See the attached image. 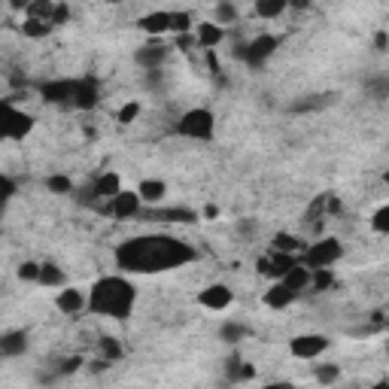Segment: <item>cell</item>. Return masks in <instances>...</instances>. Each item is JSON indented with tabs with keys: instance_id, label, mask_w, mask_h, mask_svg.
Wrapping results in <instances>:
<instances>
[{
	"instance_id": "33",
	"label": "cell",
	"mask_w": 389,
	"mask_h": 389,
	"mask_svg": "<svg viewBox=\"0 0 389 389\" xmlns=\"http://www.w3.org/2000/svg\"><path fill=\"white\" fill-rule=\"evenodd\" d=\"M12 195H16V182H12L10 176H3V174H0V216H3L6 204L12 201Z\"/></svg>"
},
{
	"instance_id": "14",
	"label": "cell",
	"mask_w": 389,
	"mask_h": 389,
	"mask_svg": "<svg viewBox=\"0 0 389 389\" xmlns=\"http://www.w3.org/2000/svg\"><path fill=\"white\" fill-rule=\"evenodd\" d=\"M295 298H298V292H295V289H289L283 280H280V283H274V286L265 292V304H268V307H274V310L289 307V304H292Z\"/></svg>"
},
{
	"instance_id": "20",
	"label": "cell",
	"mask_w": 389,
	"mask_h": 389,
	"mask_svg": "<svg viewBox=\"0 0 389 389\" xmlns=\"http://www.w3.org/2000/svg\"><path fill=\"white\" fill-rule=\"evenodd\" d=\"M283 283H286L289 289H295V292H301V289L310 286V268H304L298 261L295 268H289V271L283 274Z\"/></svg>"
},
{
	"instance_id": "44",
	"label": "cell",
	"mask_w": 389,
	"mask_h": 389,
	"mask_svg": "<svg viewBox=\"0 0 389 389\" xmlns=\"http://www.w3.org/2000/svg\"><path fill=\"white\" fill-rule=\"evenodd\" d=\"M322 204H325V210H329L331 216H338V213H341V210H344V204L338 201L335 195H325V201H322Z\"/></svg>"
},
{
	"instance_id": "37",
	"label": "cell",
	"mask_w": 389,
	"mask_h": 389,
	"mask_svg": "<svg viewBox=\"0 0 389 389\" xmlns=\"http://www.w3.org/2000/svg\"><path fill=\"white\" fill-rule=\"evenodd\" d=\"M67 19H70V6H67V3H58V0H55V10H52V19H49V25L58 27V25H64Z\"/></svg>"
},
{
	"instance_id": "23",
	"label": "cell",
	"mask_w": 389,
	"mask_h": 389,
	"mask_svg": "<svg viewBox=\"0 0 389 389\" xmlns=\"http://www.w3.org/2000/svg\"><path fill=\"white\" fill-rule=\"evenodd\" d=\"M286 12V0H256V16L259 19H277Z\"/></svg>"
},
{
	"instance_id": "9",
	"label": "cell",
	"mask_w": 389,
	"mask_h": 389,
	"mask_svg": "<svg viewBox=\"0 0 389 389\" xmlns=\"http://www.w3.org/2000/svg\"><path fill=\"white\" fill-rule=\"evenodd\" d=\"M73 89L76 80H52L40 86V95H43L46 104H61V107H70L73 104Z\"/></svg>"
},
{
	"instance_id": "6",
	"label": "cell",
	"mask_w": 389,
	"mask_h": 389,
	"mask_svg": "<svg viewBox=\"0 0 389 389\" xmlns=\"http://www.w3.org/2000/svg\"><path fill=\"white\" fill-rule=\"evenodd\" d=\"M277 46H280V40H277V37H271V34H261V37H256L252 43L237 46V49H235V55H237V58H244L250 67H261L274 52H277Z\"/></svg>"
},
{
	"instance_id": "16",
	"label": "cell",
	"mask_w": 389,
	"mask_h": 389,
	"mask_svg": "<svg viewBox=\"0 0 389 389\" xmlns=\"http://www.w3.org/2000/svg\"><path fill=\"white\" fill-rule=\"evenodd\" d=\"M122 189V180H119V174H113V171H107V174H101L95 182H91V192H95V201H101V198H110Z\"/></svg>"
},
{
	"instance_id": "1",
	"label": "cell",
	"mask_w": 389,
	"mask_h": 389,
	"mask_svg": "<svg viewBox=\"0 0 389 389\" xmlns=\"http://www.w3.org/2000/svg\"><path fill=\"white\" fill-rule=\"evenodd\" d=\"M198 252L186 240L171 237V235H146V237H131L116 250V265L125 274H161V271H176V268L195 261Z\"/></svg>"
},
{
	"instance_id": "21",
	"label": "cell",
	"mask_w": 389,
	"mask_h": 389,
	"mask_svg": "<svg viewBox=\"0 0 389 389\" xmlns=\"http://www.w3.org/2000/svg\"><path fill=\"white\" fill-rule=\"evenodd\" d=\"M86 307V298H82V292H76V289H64V292L58 295V310L67 316L80 314V310Z\"/></svg>"
},
{
	"instance_id": "38",
	"label": "cell",
	"mask_w": 389,
	"mask_h": 389,
	"mask_svg": "<svg viewBox=\"0 0 389 389\" xmlns=\"http://www.w3.org/2000/svg\"><path fill=\"white\" fill-rule=\"evenodd\" d=\"M371 225H374V231H380V235H386V231H389V207H380L377 213H374Z\"/></svg>"
},
{
	"instance_id": "48",
	"label": "cell",
	"mask_w": 389,
	"mask_h": 389,
	"mask_svg": "<svg viewBox=\"0 0 389 389\" xmlns=\"http://www.w3.org/2000/svg\"><path fill=\"white\" fill-rule=\"evenodd\" d=\"M286 6H292V10H310V0H286Z\"/></svg>"
},
{
	"instance_id": "8",
	"label": "cell",
	"mask_w": 389,
	"mask_h": 389,
	"mask_svg": "<svg viewBox=\"0 0 389 389\" xmlns=\"http://www.w3.org/2000/svg\"><path fill=\"white\" fill-rule=\"evenodd\" d=\"M289 350H292L295 359H316L320 353L329 350V338L325 335H298L289 341Z\"/></svg>"
},
{
	"instance_id": "12",
	"label": "cell",
	"mask_w": 389,
	"mask_h": 389,
	"mask_svg": "<svg viewBox=\"0 0 389 389\" xmlns=\"http://www.w3.org/2000/svg\"><path fill=\"white\" fill-rule=\"evenodd\" d=\"M167 55H171V49L167 46L150 43V46H140L137 52H134V61H137L140 67H146V70H158L167 61Z\"/></svg>"
},
{
	"instance_id": "34",
	"label": "cell",
	"mask_w": 389,
	"mask_h": 389,
	"mask_svg": "<svg viewBox=\"0 0 389 389\" xmlns=\"http://www.w3.org/2000/svg\"><path fill=\"white\" fill-rule=\"evenodd\" d=\"M192 16L189 12H171V34H189Z\"/></svg>"
},
{
	"instance_id": "50",
	"label": "cell",
	"mask_w": 389,
	"mask_h": 389,
	"mask_svg": "<svg viewBox=\"0 0 389 389\" xmlns=\"http://www.w3.org/2000/svg\"><path fill=\"white\" fill-rule=\"evenodd\" d=\"M374 43H377V49H380V52H384V49H386V34H384V31H380V34H377V37H374Z\"/></svg>"
},
{
	"instance_id": "45",
	"label": "cell",
	"mask_w": 389,
	"mask_h": 389,
	"mask_svg": "<svg viewBox=\"0 0 389 389\" xmlns=\"http://www.w3.org/2000/svg\"><path fill=\"white\" fill-rule=\"evenodd\" d=\"M146 89H158L161 86V67L158 70H146Z\"/></svg>"
},
{
	"instance_id": "7",
	"label": "cell",
	"mask_w": 389,
	"mask_h": 389,
	"mask_svg": "<svg viewBox=\"0 0 389 389\" xmlns=\"http://www.w3.org/2000/svg\"><path fill=\"white\" fill-rule=\"evenodd\" d=\"M97 104H101V86H97L95 76H82V80H76L73 104H70V107H76V110H95Z\"/></svg>"
},
{
	"instance_id": "39",
	"label": "cell",
	"mask_w": 389,
	"mask_h": 389,
	"mask_svg": "<svg viewBox=\"0 0 389 389\" xmlns=\"http://www.w3.org/2000/svg\"><path fill=\"white\" fill-rule=\"evenodd\" d=\"M137 116H140V104H134V101L125 104V107L119 110V122H122V125H131Z\"/></svg>"
},
{
	"instance_id": "52",
	"label": "cell",
	"mask_w": 389,
	"mask_h": 389,
	"mask_svg": "<svg viewBox=\"0 0 389 389\" xmlns=\"http://www.w3.org/2000/svg\"><path fill=\"white\" fill-rule=\"evenodd\" d=\"M107 3H116V0H107Z\"/></svg>"
},
{
	"instance_id": "31",
	"label": "cell",
	"mask_w": 389,
	"mask_h": 389,
	"mask_svg": "<svg viewBox=\"0 0 389 389\" xmlns=\"http://www.w3.org/2000/svg\"><path fill=\"white\" fill-rule=\"evenodd\" d=\"M331 283H335V277H331L329 268H314V274H310V286H314L316 292H325Z\"/></svg>"
},
{
	"instance_id": "49",
	"label": "cell",
	"mask_w": 389,
	"mask_h": 389,
	"mask_svg": "<svg viewBox=\"0 0 389 389\" xmlns=\"http://www.w3.org/2000/svg\"><path fill=\"white\" fill-rule=\"evenodd\" d=\"M10 6H12V10H27V6H31V0H10Z\"/></svg>"
},
{
	"instance_id": "18",
	"label": "cell",
	"mask_w": 389,
	"mask_h": 389,
	"mask_svg": "<svg viewBox=\"0 0 389 389\" xmlns=\"http://www.w3.org/2000/svg\"><path fill=\"white\" fill-rule=\"evenodd\" d=\"M27 350V331H6L0 335V356H22Z\"/></svg>"
},
{
	"instance_id": "17",
	"label": "cell",
	"mask_w": 389,
	"mask_h": 389,
	"mask_svg": "<svg viewBox=\"0 0 389 389\" xmlns=\"http://www.w3.org/2000/svg\"><path fill=\"white\" fill-rule=\"evenodd\" d=\"M222 37H225V31H222V25H213V22H201L195 27V40H198V46L201 49H213L222 43Z\"/></svg>"
},
{
	"instance_id": "26",
	"label": "cell",
	"mask_w": 389,
	"mask_h": 389,
	"mask_svg": "<svg viewBox=\"0 0 389 389\" xmlns=\"http://www.w3.org/2000/svg\"><path fill=\"white\" fill-rule=\"evenodd\" d=\"M271 265H274V277H283L289 268L298 265V256H295V252H274V256H271Z\"/></svg>"
},
{
	"instance_id": "43",
	"label": "cell",
	"mask_w": 389,
	"mask_h": 389,
	"mask_svg": "<svg viewBox=\"0 0 389 389\" xmlns=\"http://www.w3.org/2000/svg\"><path fill=\"white\" fill-rule=\"evenodd\" d=\"M256 271L261 274V277H274V265H271V256H261L256 261Z\"/></svg>"
},
{
	"instance_id": "22",
	"label": "cell",
	"mask_w": 389,
	"mask_h": 389,
	"mask_svg": "<svg viewBox=\"0 0 389 389\" xmlns=\"http://www.w3.org/2000/svg\"><path fill=\"white\" fill-rule=\"evenodd\" d=\"M165 182L161 180H143L140 182V189H137V195H140V201H146V204H158L161 198H165Z\"/></svg>"
},
{
	"instance_id": "10",
	"label": "cell",
	"mask_w": 389,
	"mask_h": 389,
	"mask_svg": "<svg viewBox=\"0 0 389 389\" xmlns=\"http://www.w3.org/2000/svg\"><path fill=\"white\" fill-rule=\"evenodd\" d=\"M140 204H143V201H140L137 192H125V189H119V192L110 198V216L131 219V216L140 213Z\"/></svg>"
},
{
	"instance_id": "19",
	"label": "cell",
	"mask_w": 389,
	"mask_h": 389,
	"mask_svg": "<svg viewBox=\"0 0 389 389\" xmlns=\"http://www.w3.org/2000/svg\"><path fill=\"white\" fill-rule=\"evenodd\" d=\"M225 374H228L231 384H240V380H252V377H256V368H252L250 362H244L240 356H231L228 365H225Z\"/></svg>"
},
{
	"instance_id": "25",
	"label": "cell",
	"mask_w": 389,
	"mask_h": 389,
	"mask_svg": "<svg viewBox=\"0 0 389 389\" xmlns=\"http://www.w3.org/2000/svg\"><path fill=\"white\" fill-rule=\"evenodd\" d=\"M64 271H61L58 265H40V277L37 283H43V286H64Z\"/></svg>"
},
{
	"instance_id": "51",
	"label": "cell",
	"mask_w": 389,
	"mask_h": 389,
	"mask_svg": "<svg viewBox=\"0 0 389 389\" xmlns=\"http://www.w3.org/2000/svg\"><path fill=\"white\" fill-rule=\"evenodd\" d=\"M216 213H219V210H216V207H213V204H210V207H207V210H204V216H207V219H213V216H216Z\"/></svg>"
},
{
	"instance_id": "13",
	"label": "cell",
	"mask_w": 389,
	"mask_h": 389,
	"mask_svg": "<svg viewBox=\"0 0 389 389\" xmlns=\"http://www.w3.org/2000/svg\"><path fill=\"white\" fill-rule=\"evenodd\" d=\"M143 219H152V222H195L198 213L189 207H167V210H143Z\"/></svg>"
},
{
	"instance_id": "2",
	"label": "cell",
	"mask_w": 389,
	"mask_h": 389,
	"mask_svg": "<svg viewBox=\"0 0 389 389\" xmlns=\"http://www.w3.org/2000/svg\"><path fill=\"white\" fill-rule=\"evenodd\" d=\"M134 301H137V289L122 274L101 277L89 292V310L91 314L110 316V320H128L134 310Z\"/></svg>"
},
{
	"instance_id": "3",
	"label": "cell",
	"mask_w": 389,
	"mask_h": 389,
	"mask_svg": "<svg viewBox=\"0 0 389 389\" xmlns=\"http://www.w3.org/2000/svg\"><path fill=\"white\" fill-rule=\"evenodd\" d=\"M216 131V119L210 110L204 107H195V110H186L176 122V134L180 137H189V140H210Z\"/></svg>"
},
{
	"instance_id": "42",
	"label": "cell",
	"mask_w": 389,
	"mask_h": 389,
	"mask_svg": "<svg viewBox=\"0 0 389 389\" xmlns=\"http://www.w3.org/2000/svg\"><path fill=\"white\" fill-rule=\"evenodd\" d=\"M80 365H82V356H70L58 365V374L61 377H64V374H73V371H80Z\"/></svg>"
},
{
	"instance_id": "5",
	"label": "cell",
	"mask_w": 389,
	"mask_h": 389,
	"mask_svg": "<svg viewBox=\"0 0 389 389\" xmlns=\"http://www.w3.org/2000/svg\"><path fill=\"white\" fill-rule=\"evenodd\" d=\"M341 240H335V237H322V240H316V244H310L307 250H304V256H301V265L304 268H329V265H335L338 259H341Z\"/></svg>"
},
{
	"instance_id": "46",
	"label": "cell",
	"mask_w": 389,
	"mask_h": 389,
	"mask_svg": "<svg viewBox=\"0 0 389 389\" xmlns=\"http://www.w3.org/2000/svg\"><path fill=\"white\" fill-rule=\"evenodd\" d=\"M198 43V40L192 37V34H180V37H176V46H180V49H189V46H195Z\"/></svg>"
},
{
	"instance_id": "36",
	"label": "cell",
	"mask_w": 389,
	"mask_h": 389,
	"mask_svg": "<svg viewBox=\"0 0 389 389\" xmlns=\"http://www.w3.org/2000/svg\"><path fill=\"white\" fill-rule=\"evenodd\" d=\"M101 350H104V359H110V362L122 359V344H119L116 338H104V341H101Z\"/></svg>"
},
{
	"instance_id": "40",
	"label": "cell",
	"mask_w": 389,
	"mask_h": 389,
	"mask_svg": "<svg viewBox=\"0 0 389 389\" xmlns=\"http://www.w3.org/2000/svg\"><path fill=\"white\" fill-rule=\"evenodd\" d=\"M40 277V265L37 261H25L22 268H19V280H37Z\"/></svg>"
},
{
	"instance_id": "15",
	"label": "cell",
	"mask_w": 389,
	"mask_h": 389,
	"mask_svg": "<svg viewBox=\"0 0 389 389\" xmlns=\"http://www.w3.org/2000/svg\"><path fill=\"white\" fill-rule=\"evenodd\" d=\"M140 31H146V34H152V37H158V34H171V12H150V16H143L137 22Z\"/></svg>"
},
{
	"instance_id": "4",
	"label": "cell",
	"mask_w": 389,
	"mask_h": 389,
	"mask_svg": "<svg viewBox=\"0 0 389 389\" xmlns=\"http://www.w3.org/2000/svg\"><path fill=\"white\" fill-rule=\"evenodd\" d=\"M34 128V116L16 110L10 101H0V140H22Z\"/></svg>"
},
{
	"instance_id": "28",
	"label": "cell",
	"mask_w": 389,
	"mask_h": 389,
	"mask_svg": "<svg viewBox=\"0 0 389 389\" xmlns=\"http://www.w3.org/2000/svg\"><path fill=\"white\" fill-rule=\"evenodd\" d=\"M46 186H49V192H55V195H70L73 192V180L64 174H52L46 180Z\"/></svg>"
},
{
	"instance_id": "27",
	"label": "cell",
	"mask_w": 389,
	"mask_h": 389,
	"mask_svg": "<svg viewBox=\"0 0 389 389\" xmlns=\"http://www.w3.org/2000/svg\"><path fill=\"white\" fill-rule=\"evenodd\" d=\"M52 10H55V0H31V6L25 12H27V19H43V22H49Z\"/></svg>"
},
{
	"instance_id": "30",
	"label": "cell",
	"mask_w": 389,
	"mask_h": 389,
	"mask_svg": "<svg viewBox=\"0 0 389 389\" xmlns=\"http://www.w3.org/2000/svg\"><path fill=\"white\" fill-rule=\"evenodd\" d=\"M274 250L277 252H298L301 250V240L286 235V231H280V235H274Z\"/></svg>"
},
{
	"instance_id": "32",
	"label": "cell",
	"mask_w": 389,
	"mask_h": 389,
	"mask_svg": "<svg viewBox=\"0 0 389 389\" xmlns=\"http://www.w3.org/2000/svg\"><path fill=\"white\" fill-rule=\"evenodd\" d=\"M216 19H219V25H231L237 19V10H235V3L231 0H219L216 3Z\"/></svg>"
},
{
	"instance_id": "47",
	"label": "cell",
	"mask_w": 389,
	"mask_h": 389,
	"mask_svg": "<svg viewBox=\"0 0 389 389\" xmlns=\"http://www.w3.org/2000/svg\"><path fill=\"white\" fill-rule=\"evenodd\" d=\"M110 365H113V362H110V359H95V362H91L89 368H91V371H95V374H97V371H107V368H110Z\"/></svg>"
},
{
	"instance_id": "11",
	"label": "cell",
	"mask_w": 389,
	"mask_h": 389,
	"mask_svg": "<svg viewBox=\"0 0 389 389\" xmlns=\"http://www.w3.org/2000/svg\"><path fill=\"white\" fill-rule=\"evenodd\" d=\"M235 298V292H231L225 283H213V286H207L201 295H198V301H201V307L207 310H225Z\"/></svg>"
},
{
	"instance_id": "24",
	"label": "cell",
	"mask_w": 389,
	"mask_h": 389,
	"mask_svg": "<svg viewBox=\"0 0 389 389\" xmlns=\"http://www.w3.org/2000/svg\"><path fill=\"white\" fill-rule=\"evenodd\" d=\"M22 34H25V37H31V40H43V37L52 34V25L43 22V19H25Z\"/></svg>"
},
{
	"instance_id": "29",
	"label": "cell",
	"mask_w": 389,
	"mask_h": 389,
	"mask_svg": "<svg viewBox=\"0 0 389 389\" xmlns=\"http://www.w3.org/2000/svg\"><path fill=\"white\" fill-rule=\"evenodd\" d=\"M219 338H222V341H228V344L244 341V338H246V325H240V322H225L222 329H219Z\"/></svg>"
},
{
	"instance_id": "35",
	"label": "cell",
	"mask_w": 389,
	"mask_h": 389,
	"mask_svg": "<svg viewBox=\"0 0 389 389\" xmlns=\"http://www.w3.org/2000/svg\"><path fill=\"white\" fill-rule=\"evenodd\" d=\"M316 380H320V384H335L338 377H341V368L338 365H316Z\"/></svg>"
},
{
	"instance_id": "41",
	"label": "cell",
	"mask_w": 389,
	"mask_h": 389,
	"mask_svg": "<svg viewBox=\"0 0 389 389\" xmlns=\"http://www.w3.org/2000/svg\"><path fill=\"white\" fill-rule=\"evenodd\" d=\"M322 104H329V101H316V97L310 95V101H295V104H292V107H289V110H292V113H304V110H320Z\"/></svg>"
}]
</instances>
